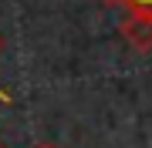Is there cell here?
<instances>
[{
	"instance_id": "5b68a950",
	"label": "cell",
	"mask_w": 152,
	"mask_h": 148,
	"mask_svg": "<svg viewBox=\"0 0 152 148\" xmlns=\"http://www.w3.org/2000/svg\"><path fill=\"white\" fill-rule=\"evenodd\" d=\"M0 148H7V145H4V142H0Z\"/></svg>"
},
{
	"instance_id": "6da1fadb",
	"label": "cell",
	"mask_w": 152,
	"mask_h": 148,
	"mask_svg": "<svg viewBox=\"0 0 152 148\" xmlns=\"http://www.w3.org/2000/svg\"><path fill=\"white\" fill-rule=\"evenodd\" d=\"M118 30H122V37L129 40L132 51L152 54V17H125Z\"/></svg>"
},
{
	"instance_id": "7a4b0ae2",
	"label": "cell",
	"mask_w": 152,
	"mask_h": 148,
	"mask_svg": "<svg viewBox=\"0 0 152 148\" xmlns=\"http://www.w3.org/2000/svg\"><path fill=\"white\" fill-rule=\"evenodd\" d=\"M102 4L125 10V17H152V0H102Z\"/></svg>"
},
{
	"instance_id": "3957f363",
	"label": "cell",
	"mask_w": 152,
	"mask_h": 148,
	"mask_svg": "<svg viewBox=\"0 0 152 148\" xmlns=\"http://www.w3.org/2000/svg\"><path fill=\"white\" fill-rule=\"evenodd\" d=\"M0 51H4V37H0ZM0 101H4V104H10V94H7V91H0Z\"/></svg>"
},
{
	"instance_id": "277c9868",
	"label": "cell",
	"mask_w": 152,
	"mask_h": 148,
	"mask_svg": "<svg viewBox=\"0 0 152 148\" xmlns=\"http://www.w3.org/2000/svg\"><path fill=\"white\" fill-rule=\"evenodd\" d=\"M37 148H58V145H51V142H44V145H37Z\"/></svg>"
}]
</instances>
